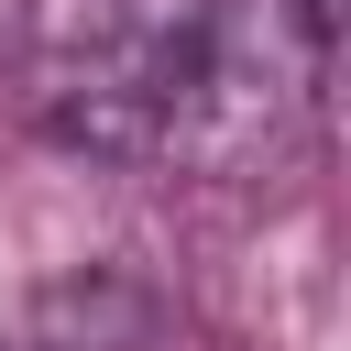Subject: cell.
Masks as SVG:
<instances>
[{
    "label": "cell",
    "mask_w": 351,
    "mask_h": 351,
    "mask_svg": "<svg viewBox=\"0 0 351 351\" xmlns=\"http://www.w3.org/2000/svg\"><path fill=\"white\" fill-rule=\"evenodd\" d=\"M329 11L318 0H197L154 44V154L176 176H274L318 132Z\"/></svg>",
    "instance_id": "1"
},
{
    "label": "cell",
    "mask_w": 351,
    "mask_h": 351,
    "mask_svg": "<svg viewBox=\"0 0 351 351\" xmlns=\"http://www.w3.org/2000/svg\"><path fill=\"white\" fill-rule=\"evenodd\" d=\"M154 44L165 22L121 11V0H33L22 22V99L55 143L143 165L154 154Z\"/></svg>",
    "instance_id": "2"
},
{
    "label": "cell",
    "mask_w": 351,
    "mask_h": 351,
    "mask_svg": "<svg viewBox=\"0 0 351 351\" xmlns=\"http://www.w3.org/2000/svg\"><path fill=\"white\" fill-rule=\"evenodd\" d=\"M176 340V318H165V296L132 274V263H77V274H55L44 296H33V329H22V351H165Z\"/></svg>",
    "instance_id": "3"
}]
</instances>
